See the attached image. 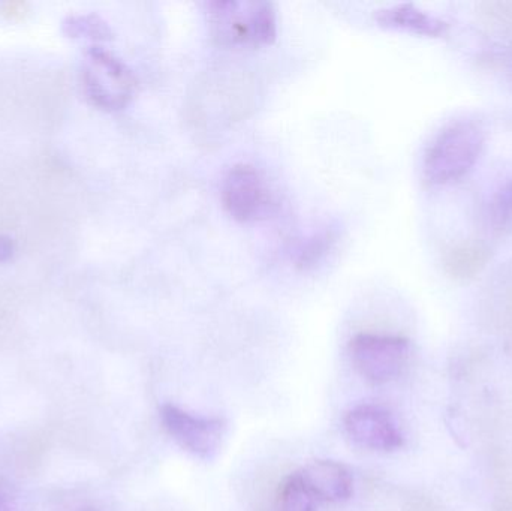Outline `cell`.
Wrapping results in <instances>:
<instances>
[{
  "label": "cell",
  "instance_id": "obj_6",
  "mask_svg": "<svg viewBox=\"0 0 512 511\" xmlns=\"http://www.w3.org/2000/svg\"><path fill=\"white\" fill-rule=\"evenodd\" d=\"M159 414L165 431L183 450L204 461L218 455L227 431L224 420L192 416L171 404L162 405Z\"/></svg>",
  "mask_w": 512,
  "mask_h": 511
},
{
  "label": "cell",
  "instance_id": "obj_8",
  "mask_svg": "<svg viewBox=\"0 0 512 511\" xmlns=\"http://www.w3.org/2000/svg\"><path fill=\"white\" fill-rule=\"evenodd\" d=\"M307 488L318 500L340 503L351 498L352 482L348 468L339 462L316 461L300 471Z\"/></svg>",
  "mask_w": 512,
  "mask_h": 511
},
{
  "label": "cell",
  "instance_id": "obj_4",
  "mask_svg": "<svg viewBox=\"0 0 512 511\" xmlns=\"http://www.w3.org/2000/svg\"><path fill=\"white\" fill-rule=\"evenodd\" d=\"M221 200L231 218L255 222L267 218L274 207V194L267 177L252 164H236L222 180Z\"/></svg>",
  "mask_w": 512,
  "mask_h": 511
},
{
  "label": "cell",
  "instance_id": "obj_1",
  "mask_svg": "<svg viewBox=\"0 0 512 511\" xmlns=\"http://www.w3.org/2000/svg\"><path fill=\"white\" fill-rule=\"evenodd\" d=\"M484 132L472 120H456L444 126L427 146L423 158L424 180L448 185L465 177L480 159Z\"/></svg>",
  "mask_w": 512,
  "mask_h": 511
},
{
  "label": "cell",
  "instance_id": "obj_11",
  "mask_svg": "<svg viewBox=\"0 0 512 511\" xmlns=\"http://www.w3.org/2000/svg\"><path fill=\"white\" fill-rule=\"evenodd\" d=\"M318 498L307 488L300 473L291 474L280 494V511H316Z\"/></svg>",
  "mask_w": 512,
  "mask_h": 511
},
{
  "label": "cell",
  "instance_id": "obj_3",
  "mask_svg": "<svg viewBox=\"0 0 512 511\" xmlns=\"http://www.w3.org/2000/svg\"><path fill=\"white\" fill-rule=\"evenodd\" d=\"M207 15L216 38L228 44H271L277 36V14L273 3L264 0L206 3Z\"/></svg>",
  "mask_w": 512,
  "mask_h": 511
},
{
  "label": "cell",
  "instance_id": "obj_15",
  "mask_svg": "<svg viewBox=\"0 0 512 511\" xmlns=\"http://www.w3.org/2000/svg\"><path fill=\"white\" fill-rule=\"evenodd\" d=\"M0 511H20L12 495L0 486Z\"/></svg>",
  "mask_w": 512,
  "mask_h": 511
},
{
  "label": "cell",
  "instance_id": "obj_9",
  "mask_svg": "<svg viewBox=\"0 0 512 511\" xmlns=\"http://www.w3.org/2000/svg\"><path fill=\"white\" fill-rule=\"evenodd\" d=\"M375 20L385 29L403 30V32L433 36V38L445 35L448 30V24L445 21L417 8L412 3H400V5L378 9L375 11Z\"/></svg>",
  "mask_w": 512,
  "mask_h": 511
},
{
  "label": "cell",
  "instance_id": "obj_12",
  "mask_svg": "<svg viewBox=\"0 0 512 511\" xmlns=\"http://www.w3.org/2000/svg\"><path fill=\"white\" fill-rule=\"evenodd\" d=\"M489 222L492 230H507L512 224V183L504 186L493 198L489 209Z\"/></svg>",
  "mask_w": 512,
  "mask_h": 511
},
{
  "label": "cell",
  "instance_id": "obj_2",
  "mask_svg": "<svg viewBox=\"0 0 512 511\" xmlns=\"http://www.w3.org/2000/svg\"><path fill=\"white\" fill-rule=\"evenodd\" d=\"M81 86L90 104L101 110L117 111L131 102L137 77L113 51L95 44L84 54Z\"/></svg>",
  "mask_w": 512,
  "mask_h": 511
},
{
  "label": "cell",
  "instance_id": "obj_14",
  "mask_svg": "<svg viewBox=\"0 0 512 511\" xmlns=\"http://www.w3.org/2000/svg\"><path fill=\"white\" fill-rule=\"evenodd\" d=\"M14 242L11 237L0 234V263H5L14 255Z\"/></svg>",
  "mask_w": 512,
  "mask_h": 511
},
{
  "label": "cell",
  "instance_id": "obj_16",
  "mask_svg": "<svg viewBox=\"0 0 512 511\" xmlns=\"http://www.w3.org/2000/svg\"><path fill=\"white\" fill-rule=\"evenodd\" d=\"M81 511H98V510H93V509H84V510H81Z\"/></svg>",
  "mask_w": 512,
  "mask_h": 511
},
{
  "label": "cell",
  "instance_id": "obj_13",
  "mask_svg": "<svg viewBox=\"0 0 512 511\" xmlns=\"http://www.w3.org/2000/svg\"><path fill=\"white\" fill-rule=\"evenodd\" d=\"M484 264L483 251L477 248H462L453 251V258L448 266L453 267L454 275L469 276L477 272L478 266Z\"/></svg>",
  "mask_w": 512,
  "mask_h": 511
},
{
  "label": "cell",
  "instance_id": "obj_7",
  "mask_svg": "<svg viewBox=\"0 0 512 511\" xmlns=\"http://www.w3.org/2000/svg\"><path fill=\"white\" fill-rule=\"evenodd\" d=\"M345 428L351 440L363 449L393 452L403 446V435L388 411L361 405L349 411Z\"/></svg>",
  "mask_w": 512,
  "mask_h": 511
},
{
  "label": "cell",
  "instance_id": "obj_10",
  "mask_svg": "<svg viewBox=\"0 0 512 511\" xmlns=\"http://www.w3.org/2000/svg\"><path fill=\"white\" fill-rule=\"evenodd\" d=\"M63 35L74 39H90L93 42L111 41L113 30L107 21L96 14L68 15L62 21Z\"/></svg>",
  "mask_w": 512,
  "mask_h": 511
},
{
  "label": "cell",
  "instance_id": "obj_5",
  "mask_svg": "<svg viewBox=\"0 0 512 511\" xmlns=\"http://www.w3.org/2000/svg\"><path fill=\"white\" fill-rule=\"evenodd\" d=\"M408 339L400 336L360 333L349 344L355 369L372 383H388L402 374L409 359Z\"/></svg>",
  "mask_w": 512,
  "mask_h": 511
}]
</instances>
